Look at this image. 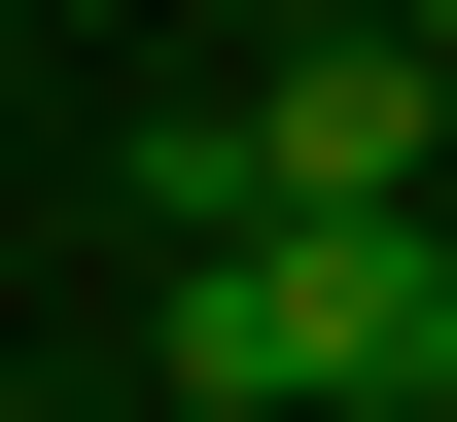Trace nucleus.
I'll use <instances>...</instances> for the list:
<instances>
[{
	"mask_svg": "<svg viewBox=\"0 0 457 422\" xmlns=\"http://www.w3.org/2000/svg\"><path fill=\"white\" fill-rule=\"evenodd\" d=\"M387 36H422V70H457V0H387Z\"/></svg>",
	"mask_w": 457,
	"mask_h": 422,
	"instance_id": "f03ea898",
	"label": "nucleus"
},
{
	"mask_svg": "<svg viewBox=\"0 0 457 422\" xmlns=\"http://www.w3.org/2000/svg\"><path fill=\"white\" fill-rule=\"evenodd\" d=\"M176 422H457V211L352 177V211H176Z\"/></svg>",
	"mask_w": 457,
	"mask_h": 422,
	"instance_id": "f257e3e1",
	"label": "nucleus"
}]
</instances>
